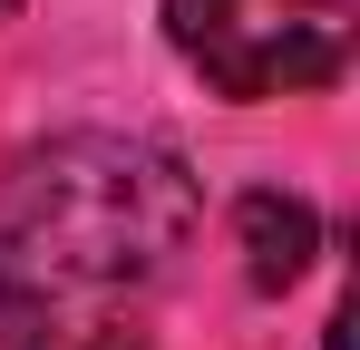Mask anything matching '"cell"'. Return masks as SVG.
Wrapping results in <instances>:
<instances>
[{
	"label": "cell",
	"instance_id": "1",
	"mask_svg": "<svg viewBox=\"0 0 360 350\" xmlns=\"http://www.w3.org/2000/svg\"><path fill=\"white\" fill-rule=\"evenodd\" d=\"M205 185L176 146L117 136V127H68L49 146L10 156L0 175V273L39 302L68 292H136L195 243Z\"/></svg>",
	"mask_w": 360,
	"mask_h": 350
},
{
	"label": "cell",
	"instance_id": "2",
	"mask_svg": "<svg viewBox=\"0 0 360 350\" xmlns=\"http://www.w3.org/2000/svg\"><path fill=\"white\" fill-rule=\"evenodd\" d=\"M166 39L214 98H302L351 68L360 0H166Z\"/></svg>",
	"mask_w": 360,
	"mask_h": 350
},
{
	"label": "cell",
	"instance_id": "3",
	"mask_svg": "<svg viewBox=\"0 0 360 350\" xmlns=\"http://www.w3.org/2000/svg\"><path fill=\"white\" fill-rule=\"evenodd\" d=\"M234 233H243L253 292H292L302 273H311V253H321V214H311L302 195H273V185H253L234 205Z\"/></svg>",
	"mask_w": 360,
	"mask_h": 350
},
{
	"label": "cell",
	"instance_id": "4",
	"mask_svg": "<svg viewBox=\"0 0 360 350\" xmlns=\"http://www.w3.org/2000/svg\"><path fill=\"white\" fill-rule=\"evenodd\" d=\"M59 341V302H39L30 283L0 273V350H49Z\"/></svg>",
	"mask_w": 360,
	"mask_h": 350
},
{
	"label": "cell",
	"instance_id": "5",
	"mask_svg": "<svg viewBox=\"0 0 360 350\" xmlns=\"http://www.w3.org/2000/svg\"><path fill=\"white\" fill-rule=\"evenodd\" d=\"M10 10H20V0H0V20H10Z\"/></svg>",
	"mask_w": 360,
	"mask_h": 350
}]
</instances>
